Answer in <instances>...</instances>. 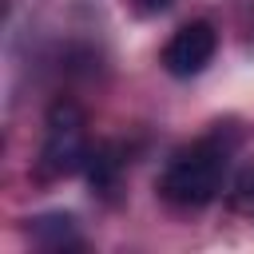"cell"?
Returning <instances> with one entry per match:
<instances>
[{
    "label": "cell",
    "mask_w": 254,
    "mask_h": 254,
    "mask_svg": "<svg viewBox=\"0 0 254 254\" xmlns=\"http://www.w3.org/2000/svg\"><path fill=\"white\" fill-rule=\"evenodd\" d=\"M222 179H226V147L202 139L171 155V163L159 175V194L175 206H206L218 198Z\"/></svg>",
    "instance_id": "6da1fadb"
},
{
    "label": "cell",
    "mask_w": 254,
    "mask_h": 254,
    "mask_svg": "<svg viewBox=\"0 0 254 254\" xmlns=\"http://www.w3.org/2000/svg\"><path fill=\"white\" fill-rule=\"evenodd\" d=\"M79 167H87L83 111L71 99H60L48 111V131H44V147H40V175L44 179H67Z\"/></svg>",
    "instance_id": "7a4b0ae2"
},
{
    "label": "cell",
    "mask_w": 254,
    "mask_h": 254,
    "mask_svg": "<svg viewBox=\"0 0 254 254\" xmlns=\"http://www.w3.org/2000/svg\"><path fill=\"white\" fill-rule=\"evenodd\" d=\"M119 171H123V159H119V151L111 147V143H103V147H95V151H87V179H91V187L95 190H111L115 183H119Z\"/></svg>",
    "instance_id": "5b68a950"
},
{
    "label": "cell",
    "mask_w": 254,
    "mask_h": 254,
    "mask_svg": "<svg viewBox=\"0 0 254 254\" xmlns=\"http://www.w3.org/2000/svg\"><path fill=\"white\" fill-rule=\"evenodd\" d=\"M214 52H218V32H214V24H210V20H190V24H183V28L167 40V48H163V67H167L175 79H190V75H198V71L214 60Z\"/></svg>",
    "instance_id": "3957f363"
},
{
    "label": "cell",
    "mask_w": 254,
    "mask_h": 254,
    "mask_svg": "<svg viewBox=\"0 0 254 254\" xmlns=\"http://www.w3.org/2000/svg\"><path fill=\"white\" fill-rule=\"evenodd\" d=\"M230 202H234L238 210H254V167H246V171L234 179V194H230Z\"/></svg>",
    "instance_id": "8992f818"
},
{
    "label": "cell",
    "mask_w": 254,
    "mask_h": 254,
    "mask_svg": "<svg viewBox=\"0 0 254 254\" xmlns=\"http://www.w3.org/2000/svg\"><path fill=\"white\" fill-rule=\"evenodd\" d=\"M135 8L139 12H163V8H171V0H135Z\"/></svg>",
    "instance_id": "52a82bcc"
},
{
    "label": "cell",
    "mask_w": 254,
    "mask_h": 254,
    "mask_svg": "<svg viewBox=\"0 0 254 254\" xmlns=\"http://www.w3.org/2000/svg\"><path fill=\"white\" fill-rule=\"evenodd\" d=\"M28 234L44 250H75V246H83L71 214H40V218H32Z\"/></svg>",
    "instance_id": "277c9868"
}]
</instances>
